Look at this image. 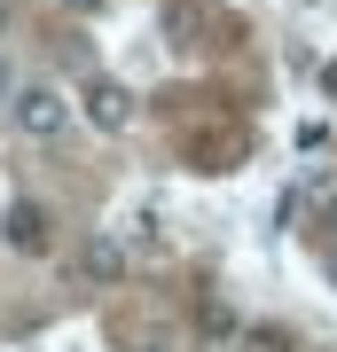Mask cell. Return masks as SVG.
I'll use <instances>...</instances> for the list:
<instances>
[{
  "mask_svg": "<svg viewBox=\"0 0 337 352\" xmlns=\"http://www.w3.org/2000/svg\"><path fill=\"white\" fill-rule=\"evenodd\" d=\"M243 352H290V337H283V329H267V321H259V329H243Z\"/></svg>",
  "mask_w": 337,
  "mask_h": 352,
  "instance_id": "6",
  "label": "cell"
},
{
  "mask_svg": "<svg viewBox=\"0 0 337 352\" xmlns=\"http://www.w3.org/2000/svg\"><path fill=\"white\" fill-rule=\"evenodd\" d=\"M0 243H8V251H24V258H39V251H48V212H39L32 196H16L8 219H0Z\"/></svg>",
  "mask_w": 337,
  "mask_h": 352,
  "instance_id": "4",
  "label": "cell"
},
{
  "mask_svg": "<svg viewBox=\"0 0 337 352\" xmlns=\"http://www.w3.org/2000/svg\"><path fill=\"white\" fill-rule=\"evenodd\" d=\"M322 87H329V102H337V55H329V63H322Z\"/></svg>",
  "mask_w": 337,
  "mask_h": 352,
  "instance_id": "8",
  "label": "cell"
},
{
  "mask_svg": "<svg viewBox=\"0 0 337 352\" xmlns=\"http://www.w3.org/2000/svg\"><path fill=\"white\" fill-rule=\"evenodd\" d=\"M63 8H79V16H94V8H102V0H63Z\"/></svg>",
  "mask_w": 337,
  "mask_h": 352,
  "instance_id": "9",
  "label": "cell"
},
{
  "mask_svg": "<svg viewBox=\"0 0 337 352\" xmlns=\"http://www.w3.org/2000/svg\"><path fill=\"white\" fill-rule=\"evenodd\" d=\"M16 102V71H8V55H0V110Z\"/></svg>",
  "mask_w": 337,
  "mask_h": 352,
  "instance_id": "7",
  "label": "cell"
},
{
  "mask_svg": "<svg viewBox=\"0 0 337 352\" xmlns=\"http://www.w3.org/2000/svg\"><path fill=\"white\" fill-rule=\"evenodd\" d=\"M125 243H134V251H165V227H157V212H134V219H125Z\"/></svg>",
  "mask_w": 337,
  "mask_h": 352,
  "instance_id": "5",
  "label": "cell"
},
{
  "mask_svg": "<svg viewBox=\"0 0 337 352\" xmlns=\"http://www.w3.org/2000/svg\"><path fill=\"white\" fill-rule=\"evenodd\" d=\"M79 110H87V126H94V133H125V126H134V87L94 71L87 87H79Z\"/></svg>",
  "mask_w": 337,
  "mask_h": 352,
  "instance_id": "2",
  "label": "cell"
},
{
  "mask_svg": "<svg viewBox=\"0 0 337 352\" xmlns=\"http://www.w3.org/2000/svg\"><path fill=\"white\" fill-rule=\"evenodd\" d=\"M125 266H134V243H125L118 227H94V235H87V251H79V282L118 289V282H125Z\"/></svg>",
  "mask_w": 337,
  "mask_h": 352,
  "instance_id": "3",
  "label": "cell"
},
{
  "mask_svg": "<svg viewBox=\"0 0 337 352\" xmlns=\"http://www.w3.org/2000/svg\"><path fill=\"white\" fill-rule=\"evenodd\" d=\"M16 133L24 141H55L63 126H71V102H63V87H16Z\"/></svg>",
  "mask_w": 337,
  "mask_h": 352,
  "instance_id": "1",
  "label": "cell"
}]
</instances>
